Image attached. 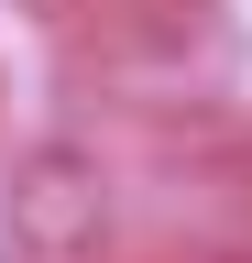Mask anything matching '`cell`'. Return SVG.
Segmentation results:
<instances>
[{"label": "cell", "mask_w": 252, "mask_h": 263, "mask_svg": "<svg viewBox=\"0 0 252 263\" xmlns=\"http://www.w3.org/2000/svg\"><path fill=\"white\" fill-rule=\"evenodd\" d=\"M110 230V176L88 143H33L11 164V241L33 263H88Z\"/></svg>", "instance_id": "cell-1"}, {"label": "cell", "mask_w": 252, "mask_h": 263, "mask_svg": "<svg viewBox=\"0 0 252 263\" xmlns=\"http://www.w3.org/2000/svg\"><path fill=\"white\" fill-rule=\"evenodd\" d=\"M219 263H252V252H219Z\"/></svg>", "instance_id": "cell-2"}]
</instances>
